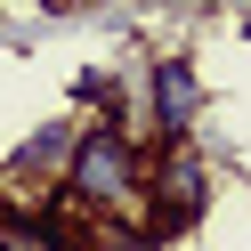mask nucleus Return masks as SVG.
<instances>
[{"instance_id":"1","label":"nucleus","mask_w":251,"mask_h":251,"mask_svg":"<svg viewBox=\"0 0 251 251\" xmlns=\"http://www.w3.org/2000/svg\"><path fill=\"white\" fill-rule=\"evenodd\" d=\"M73 219H130L146 202V138L122 130V122H81L73 138V162H65V186H57Z\"/></svg>"},{"instance_id":"2","label":"nucleus","mask_w":251,"mask_h":251,"mask_svg":"<svg viewBox=\"0 0 251 251\" xmlns=\"http://www.w3.org/2000/svg\"><path fill=\"white\" fill-rule=\"evenodd\" d=\"M146 202H154L146 235H186L202 211H211V162H202L195 138H154V154H146Z\"/></svg>"},{"instance_id":"3","label":"nucleus","mask_w":251,"mask_h":251,"mask_svg":"<svg viewBox=\"0 0 251 251\" xmlns=\"http://www.w3.org/2000/svg\"><path fill=\"white\" fill-rule=\"evenodd\" d=\"M146 122H154V138H186L202 122V81H195V65L186 57H154L146 65Z\"/></svg>"},{"instance_id":"4","label":"nucleus","mask_w":251,"mask_h":251,"mask_svg":"<svg viewBox=\"0 0 251 251\" xmlns=\"http://www.w3.org/2000/svg\"><path fill=\"white\" fill-rule=\"evenodd\" d=\"M73 138H81V122H73V114L41 122V130L25 138V146H17V178H25V186H65V162H73Z\"/></svg>"}]
</instances>
